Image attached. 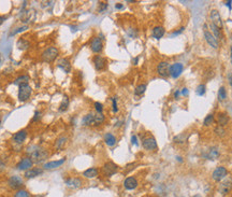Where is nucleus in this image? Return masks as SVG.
Listing matches in <instances>:
<instances>
[{
	"mask_svg": "<svg viewBox=\"0 0 232 197\" xmlns=\"http://www.w3.org/2000/svg\"><path fill=\"white\" fill-rule=\"evenodd\" d=\"M26 152L29 155V158L33 161V163H42L48 156V151L38 146H29L27 148Z\"/></svg>",
	"mask_w": 232,
	"mask_h": 197,
	"instance_id": "nucleus-1",
	"label": "nucleus"
},
{
	"mask_svg": "<svg viewBox=\"0 0 232 197\" xmlns=\"http://www.w3.org/2000/svg\"><path fill=\"white\" fill-rule=\"evenodd\" d=\"M58 55H59L58 49L55 48V46H50V48H48L42 53V60L48 64L53 63L58 57Z\"/></svg>",
	"mask_w": 232,
	"mask_h": 197,
	"instance_id": "nucleus-2",
	"label": "nucleus"
},
{
	"mask_svg": "<svg viewBox=\"0 0 232 197\" xmlns=\"http://www.w3.org/2000/svg\"><path fill=\"white\" fill-rule=\"evenodd\" d=\"M31 93H33V88L31 86L26 83V84L19 85L18 88V100L19 101H26L30 98Z\"/></svg>",
	"mask_w": 232,
	"mask_h": 197,
	"instance_id": "nucleus-3",
	"label": "nucleus"
},
{
	"mask_svg": "<svg viewBox=\"0 0 232 197\" xmlns=\"http://www.w3.org/2000/svg\"><path fill=\"white\" fill-rule=\"evenodd\" d=\"M203 34H204V38H205L206 42L209 44V45L212 46L213 49H218L219 48V44H218V41L216 40V38L213 36V34L211 33L209 30H207V25L206 24H204V30H203Z\"/></svg>",
	"mask_w": 232,
	"mask_h": 197,
	"instance_id": "nucleus-4",
	"label": "nucleus"
},
{
	"mask_svg": "<svg viewBox=\"0 0 232 197\" xmlns=\"http://www.w3.org/2000/svg\"><path fill=\"white\" fill-rule=\"evenodd\" d=\"M157 73L161 78H167L170 75V65L168 61H160L157 66Z\"/></svg>",
	"mask_w": 232,
	"mask_h": 197,
	"instance_id": "nucleus-5",
	"label": "nucleus"
},
{
	"mask_svg": "<svg viewBox=\"0 0 232 197\" xmlns=\"http://www.w3.org/2000/svg\"><path fill=\"white\" fill-rule=\"evenodd\" d=\"M102 170H103V174H104L105 176L111 177L117 172L118 166L115 163H113V162H108V163H105L104 165H103Z\"/></svg>",
	"mask_w": 232,
	"mask_h": 197,
	"instance_id": "nucleus-6",
	"label": "nucleus"
},
{
	"mask_svg": "<svg viewBox=\"0 0 232 197\" xmlns=\"http://www.w3.org/2000/svg\"><path fill=\"white\" fill-rule=\"evenodd\" d=\"M226 176H227V169L223 166L217 167L215 170L213 171V174H212V178L216 182H220L221 180H224L226 178Z\"/></svg>",
	"mask_w": 232,
	"mask_h": 197,
	"instance_id": "nucleus-7",
	"label": "nucleus"
},
{
	"mask_svg": "<svg viewBox=\"0 0 232 197\" xmlns=\"http://www.w3.org/2000/svg\"><path fill=\"white\" fill-rule=\"evenodd\" d=\"M142 146L147 151H155V150H157V141L154 137H147L143 139Z\"/></svg>",
	"mask_w": 232,
	"mask_h": 197,
	"instance_id": "nucleus-8",
	"label": "nucleus"
},
{
	"mask_svg": "<svg viewBox=\"0 0 232 197\" xmlns=\"http://www.w3.org/2000/svg\"><path fill=\"white\" fill-rule=\"evenodd\" d=\"M209 17H211L212 19V24H214L217 28L221 29L223 28V21H221V17H220V14H219V12L217 11V10H212L211 13H209Z\"/></svg>",
	"mask_w": 232,
	"mask_h": 197,
	"instance_id": "nucleus-9",
	"label": "nucleus"
},
{
	"mask_svg": "<svg viewBox=\"0 0 232 197\" xmlns=\"http://www.w3.org/2000/svg\"><path fill=\"white\" fill-rule=\"evenodd\" d=\"M90 50L93 53L98 54L103 50V42L99 37H95L90 42Z\"/></svg>",
	"mask_w": 232,
	"mask_h": 197,
	"instance_id": "nucleus-10",
	"label": "nucleus"
},
{
	"mask_svg": "<svg viewBox=\"0 0 232 197\" xmlns=\"http://www.w3.org/2000/svg\"><path fill=\"white\" fill-rule=\"evenodd\" d=\"M8 184H9V186L11 189H21L22 186L24 185V181H23V179H22L21 177H18V176H12L11 178L9 179Z\"/></svg>",
	"mask_w": 232,
	"mask_h": 197,
	"instance_id": "nucleus-11",
	"label": "nucleus"
},
{
	"mask_svg": "<svg viewBox=\"0 0 232 197\" xmlns=\"http://www.w3.org/2000/svg\"><path fill=\"white\" fill-rule=\"evenodd\" d=\"M93 66H95L96 70H98V71L103 70V69L105 68V66H107V60L101 55H96L95 57H93Z\"/></svg>",
	"mask_w": 232,
	"mask_h": 197,
	"instance_id": "nucleus-12",
	"label": "nucleus"
},
{
	"mask_svg": "<svg viewBox=\"0 0 232 197\" xmlns=\"http://www.w3.org/2000/svg\"><path fill=\"white\" fill-rule=\"evenodd\" d=\"M183 69H184V67H183V65L181 63L173 64L172 66H170V75H171L173 79L179 78V75H182Z\"/></svg>",
	"mask_w": 232,
	"mask_h": 197,
	"instance_id": "nucleus-13",
	"label": "nucleus"
},
{
	"mask_svg": "<svg viewBox=\"0 0 232 197\" xmlns=\"http://www.w3.org/2000/svg\"><path fill=\"white\" fill-rule=\"evenodd\" d=\"M56 66H57L58 68H60L61 70H63V72H66V73H69L71 71L70 60H67V58H60V60H58Z\"/></svg>",
	"mask_w": 232,
	"mask_h": 197,
	"instance_id": "nucleus-14",
	"label": "nucleus"
},
{
	"mask_svg": "<svg viewBox=\"0 0 232 197\" xmlns=\"http://www.w3.org/2000/svg\"><path fill=\"white\" fill-rule=\"evenodd\" d=\"M33 161L29 157H24L22 161L17 164V169L18 170H28V169L33 168Z\"/></svg>",
	"mask_w": 232,
	"mask_h": 197,
	"instance_id": "nucleus-15",
	"label": "nucleus"
},
{
	"mask_svg": "<svg viewBox=\"0 0 232 197\" xmlns=\"http://www.w3.org/2000/svg\"><path fill=\"white\" fill-rule=\"evenodd\" d=\"M42 172H43V169L39 168V167H34V168H30L28 170H26L24 176L27 179H31V178H36L38 176H41Z\"/></svg>",
	"mask_w": 232,
	"mask_h": 197,
	"instance_id": "nucleus-16",
	"label": "nucleus"
},
{
	"mask_svg": "<svg viewBox=\"0 0 232 197\" xmlns=\"http://www.w3.org/2000/svg\"><path fill=\"white\" fill-rule=\"evenodd\" d=\"M65 183L70 189H78L82 185V180L80 178H68L66 179Z\"/></svg>",
	"mask_w": 232,
	"mask_h": 197,
	"instance_id": "nucleus-17",
	"label": "nucleus"
},
{
	"mask_svg": "<svg viewBox=\"0 0 232 197\" xmlns=\"http://www.w3.org/2000/svg\"><path fill=\"white\" fill-rule=\"evenodd\" d=\"M138 186V180L134 177H128L124 181V188L126 189H134Z\"/></svg>",
	"mask_w": 232,
	"mask_h": 197,
	"instance_id": "nucleus-18",
	"label": "nucleus"
},
{
	"mask_svg": "<svg viewBox=\"0 0 232 197\" xmlns=\"http://www.w3.org/2000/svg\"><path fill=\"white\" fill-rule=\"evenodd\" d=\"M26 138H27V132L25 129H22V130H19V132H17L13 136V141L15 142V143L21 144L25 141Z\"/></svg>",
	"mask_w": 232,
	"mask_h": 197,
	"instance_id": "nucleus-19",
	"label": "nucleus"
},
{
	"mask_svg": "<svg viewBox=\"0 0 232 197\" xmlns=\"http://www.w3.org/2000/svg\"><path fill=\"white\" fill-rule=\"evenodd\" d=\"M232 189V180L231 179H228V180L224 181L223 183L220 184V186H219V192H220L223 195H226V194H228L229 192L231 191Z\"/></svg>",
	"mask_w": 232,
	"mask_h": 197,
	"instance_id": "nucleus-20",
	"label": "nucleus"
},
{
	"mask_svg": "<svg viewBox=\"0 0 232 197\" xmlns=\"http://www.w3.org/2000/svg\"><path fill=\"white\" fill-rule=\"evenodd\" d=\"M229 120L230 119H229L228 114L224 112H220L217 115V123H218V126H221V127L226 126L229 123Z\"/></svg>",
	"mask_w": 232,
	"mask_h": 197,
	"instance_id": "nucleus-21",
	"label": "nucleus"
},
{
	"mask_svg": "<svg viewBox=\"0 0 232 197\" xmlns=\"http://www.w3.org/2000/svg\"><path fill=\"white\" fill-rule=\"evenodd\" d=\"M66 162V158H61L59 159V161H52V162H48V163H46L44 165V169H55V168H58V167H60L61 165Z\"/></svg>",
	"mask_w": 232,
	"mask_h": 197,
	"instance_id": "nucleus-22",
	"label": "nucleus"
},
{
	"mask_svg": "<svg viewBox=\"0 0 232 197\" xmlns=\"http://www.w3.org/2000/svg\"><path fill=\"white\" fill-rule=\"evenodd\" d=\"M82 124L84 126H91L95 125V113H88L87 115L83 117Z\"/></svg>",
	"mask_w": 232,
	"mask_h": 197,
	"instance_id": "nucleus-23",
	"label": "nucleus"
},
{
	"mask_svg": "<svg viewBox=\"0 0 232 197\" xmlns=\"http://www.w3.org/2000/svg\"><path fill=\"white\" fill-rule=\"evenodd\" d=\"M67 141H68V138L65 136H60L59 138H57V140L55 141V144H54V148L55 150H63L65 148Z\"/></svg>",
	"mask_w": 232,
	"mask_h": 197,
	"instance_id": "nucleus-24",
	"label": "nucleus"
},
{
	"mask_svg": "<svg viewBox=\"0 0 232 197\" xmlns=\"http://www.w3.org/2000/svg\"><path fill=\"white\" fill-rule=\"evenodd\" d=\"M164 33H166V30H164V27L156 26L153 29V37H154L155 39H157V40H159V39H161L162 37L164 36Z\"/></svg>",
	"mask_w": 232,
	"mask_h": 197,
	"instance_id": "nucleus-25",
	"label": "nucleus"
},
{
	"mask_svg": "<svg viewBox=\"0 0 232 197\" xmlns=\"http://www.w3.org/2000/svg\"><path fill=\"white\" fill-rule=\"evenodd\" d=\"M83 176L87 179H93L96 178L98 176V169L97 168H88L87 170H85L83 172Z\"/></svg>",
	"mask_w": 232,
	"mask_h": 197,
	"instance_id": "nucleus-26",
	"label": "nucleus"
},
{
	"mask_svg": "<svg viewBox=\"0 0 232 197\" xmlns=\"http://www.w3.org/2000/svg\"><path fill=\"white\" fill-rule=\"evenodd\" d=\"M104 141L108 147H113V146H115V143H116V138L113 134L108 132V134L104 135Z\"/></svg>",
	"mask_w": 232,
	"mask_h": 197,
	"instance_id": "nucleus-27",
	"label": "nucleus"
},
{
	"mask_svg": "<svg viewBox=\"0 0 232 197\" xmlns=\"http://www.w3.org/2000/svg\"><path fill=\"white\" fill-rule=\"evenodd\" d=\"M29 46H30V43H29V41H27L26 39L21 38L18 41H17V48H18L19 50L25 51L29 48Z\"/></svg>",
	"mask_w": 232,
	"mask_h": 197,
	"instance_id": "nucleus-28",
	"label": "nucleus"
},
{
	"mask_svg": "<svg viewBox=\"0 0 232 197\" xmlns=\"http://www.w3.org/2000/svg\"><path fill=\"white\" fill-rule=\"evenodd\" d=\"M219 156V151L216 147H213L209 150V153H207V157L209 159H216Z\"/></svg>",
	"mask_w": 232,
	"mask_h": 197,
	"instance_id": "nucleus-29",
	"label": "nucleus"
},
{
	"mask_svg": "<svg viewBox=\"0 0 232 197\" xmlns=\"http://www.w3.org/2000/svg\"><path fill=\"white\" fill-rule=\"evenodd\" d=\"M68 106H69V98L67 97V96H65L63 99V101H61L60 106H59L58 110L59 112H65L67 111V109H68Z\"/></svg>",
	"mask_w": 232,
	"mask_h": 197,
	"instance_id": "nucleus-30",
	"label": "nucleus"
},
{
	"mask_svg": "<svg viewBox=\"0 0 232 197\" xmlns=\"http://www.w3.org/2000/svg\"><path fill=\"white\" fill-rule=\"evenodd\" d=\"M211 29H212V31H213V36L215 37L216 38V40L218 41V40H221V33H220V29L219 28H217V27L214 25V24H211Z\"/></svg>",
	"mask_w": 232,
	"mask_h": 197,
	"instance_id": "nucleus-31",
	"label": "nucleus"
},
{
	"mask_svg": "<svg viewBox=\"0 0 232 197\" xmlns=\"http://www.w3.org/2000/svg\"><path fill=\"white\" fill-rule=\"evenodd\" d=\"M28 81H29L28 75H21V77H18L15 81H14V84L19 86L22 84H26V83H28Z\"/></svg>",
	"mask_w": 232,
	"mask_h": 197,
	"instance_id": "nucleus-32",
	"label": "nucleus"
},
{
	"mask_svg": "<svg viewBox=\"0 0 232 197\" xmlns=\"http://www.w3.org/2000/svg\"><path fill=\"white\" fill-rule=\"evenodd\" d=\"M187 139V135L186 134H181V135H177V136H175L173 138V142L174 143H184L185 141H186Z\"/></svg>",
	"mask_w": 232,
	"mask_h": 197,
	"instance_id": "nucleus-33",
	"label": "nucleus"
},
{
	"mask_svg": "<svg viewBox=\"0 0 232 197\" xmlns=\"http://www.w3.org/2000/svg\"><path fill=\"white\" fill-rule=\"evenodd\" d=\"M105 117L103 113H95V125H100L104 122Z\"/></svg>",
	"mask_w": 232,
	"mask_h": 197,
	"instance_id": "nucleus-34",
	"label": "nucleus"
},
{
	"mask_svg": "<svg viewBox=\"0 0 232 197\" xmlns=\"http://www.w3.org/2000/svg\"><path fill=\"white\" fill-rule=\"evenodd\" d=\"M145 91H146V84H140L135 87L134 94L137 96H141L142 94H144Z\"/></svg>",
	"mask_w": 232,
	"mask_h": 197,
	"instance_id": "nucleus-35",
	"label": "nucleus"
},
{
	"mask_svg": "<svg viewBox=\"0 0 232 197\" xmlns=\"http://www.w3.org/2000/svg\"><path fill=\"white\" fill-rule=\"evenodd\" d=\"M227 98V91L224 86H221L218 90V99L219 100H224Z\"/></svg>",
	"mask_w": 232,
	"mask_h": 197,
	"instance_id": "nucleus-36",
	"label": "nucleus"
},
{
	"mask_svg": "<svg viewBox=\"0 0 232 197\" xmlns=\"http://www.w3.org/2000/svg\"><path fill=\"white\" fill-rule=\"evenodd\" d=\"M213 122H214V115L213 114H209L205 119H204L203 124H204V126H209V125L213 124Z\"/></svg>",
	"mask_w": 232,
	"mask_h": 197,
	"instance_id": "nucleus-37",
	"label": "nucleus"
},
{
	"mask_svg": "<svg viewBox=\"0 0 232 197\" xmlns=\"http://www.w3.org/2000/svg\"><path fill=\"white\" fill-rule=\"evenodd\" d=\"M14 197H30V194L26 189H18L15 193V196Z\"/></svg>",
	"mask_w": 232,
	"mask_h": 197,
	"instance_id": "nucleus-38",
	"label": "nucleus"
},
{
	"mask_svg": "<svg viewBox=\"0 0 232 197\" xmlns=\"http://www.w3.org/2000/svg\"><path fill=\"white\" fill-rule=\"evenodd\" d=\"M205 88H206V86L204 85V84H200L198 87H197V91H196V93L198 94L199 96H203L204 94H205Z\"/></svg>",
	"mask_w": 232,
	"mask_h": 197,
	"instance_id": "nucleus-39",
	"label": "nucleus"
},
{
	"mask_svg": "<svg viewBox=\"0 0 232 197\" xmlns=\"http://www.w3.org/2000/svg\"><path fill=\"white\" fill-rule=\"evenodd\" d=\"M214 132H215V134L217 135V136H219V137H224V127H221V126H217L215 129H214Z\"/></svg>",
	"mask_w": 232,
	"mask_h": 197,
	"instance_id": "nucleus-40",
	"label": "nucleus"
},
{
	"mask_svg": "<svg viewBox=\"0 0 232 197\" xmlns=\"http://www.w3.org/2000/svg\"><path fill=\"white\" fill-rule=\"evenodd\" d=\"M26 29H28V26H22V27H19V28H17L16 30L12 31V33H11V34H10V36H14V34H16L23 33V31H25Z\"/></svg>",
	"mask_w": 232,
	"mask_h": 197,
	"instance_id": "nucleus-41",
	"label": "nucleus"
},
{
	"mask_svg": "<svg viewBox=\"0 0 232 197\" xmlns=\"http://www.w3.org/2000/svg\"><path fill=\"white\" fill-rule=\"evenodd\" d=\"M95 109H96V111H97V113H102V111H103V106H102V103H100V102H95Z\"/></svg>",
	"mask_w": 232,
	"mask_h": 197,
	"instance_id": "nucleus-42",
	"label": "nucleus"
},
{
	"mask_svg": "<svg viewBox=\"0 0 232 197\" xmlns=\"http://www.w3.org/2000/svg\"><path fill=\"white\" fill-rule=\"evenodd\" d=\"M41 117H42V113L40 111H36L34 112V117H33V122H37V121H39L41 119Z\"/></svg>",
	"mask_w": 232,
	"mask_h": 197,
	"instance_id": "nucleus-43",
	"label": "nucleus"
},
{
	"mask_svg": "<svg viewBox=\"0 0 232 197\" xmlns=\"http://www.w3.org/2000/svg\"><path fill=\"white\" fill-rule=\"evenodd\" d=\"M112 102H113V112H117L118 109H117V102H116V98L113 97L112 98Z\"/></svg>",
	"mask_w": 232,
	"mask_h": 197,
	"instance_id": "nucleus-44",
	"label": "nucleus"
},
{
	"mask_svg": "<svg viewBox=\"0 0 232 197\" xmlns=\"http://www.w3.org/2000/svg\"><path fill=\"white\" fill-rule=\"evenodd\" d=\"M107 8H108V3H107V2H101V3H100V8H99V12H103Z\"/></svg>",
	"mask_w": 232,
	"mask_h": 197,
	"instance_id": "nucleus-45",
	"label": "nucleus"
},
{
	"mask_svg": "<svg viewBox=\"0 0 232 197\" xmlns=\"http://www.w3.org/2000/svg\"><path fill=\"white\" fill-rule=\"evenodd\" d=\"M184 30H185V28H184V27H181V28H179V30H176V31H174V33H172V34H171V37H172V36H177V34H182Z\"/></svg>",
	"mask_w": 232,
	"mask_h": 197,
	"instance_id": "nucleus-46",
	"label": "nucleus"
},
{
	"mask_svg": "<svg viewBox=\"0 0 232 197\" xmlns=\"http://www.w3.org/2000/svg\"><path fill=\"white\" fill-rule=\"evenodd\" d=\"M131 142H132V144H135V146H137V144H138V138H137V136H134V135H133V136L131 137Z\"/></svg>",
	"mask_w": 232,
	"mask_h": 197,
	"instance_id": "nucleus-47",
	"label": "nucleus"
},
{
	"mask_svg": "<svg viewBox=\"0 0 232 197\" xmlns=\"http://www.w3.org/2000/svg\"><path fill=\"white\" fill-rule=\"evenodd\" d=\"M224 4H226V6L228 7L229 10H231V9H232V0H229V1H226V3H224Z\"/></svg>",
	"mask_w": 232,
	"mask_h": 197,
	"instance_id": "nucleus-48",
	"label": "nucleus"
},
{
	"mask_svg": "<svg viewBox=\"0 0 232 197\" xmlns=\"http://www.w3.org/2000/svg\"><path fill=\"white\" fill-rule=\"evenodd\" d=\"M181 94H182V96H187L188 95V90H187V88H183Z\"/></svg>",
	"mask_w": 232,
	"mask_h": 197,
	"instance_id": "nucleus-49",
	"label": "nucleus"
},
{
	"mask_svg": "<svg viewBox=\"0 0 232 197\" xmlns=\"http://www.w3.org/2000/svg\"><path fill=\"white\" fill-rule=\"evenodd\" d=\"M179 94H181V93H179V90L175 91V93H174V98H175V99H179Z\"/></svg>",
	"mask_w": 232,
	"mask_h": 197,
	"instance_id": "nucleus-50",
	"label": "nucleus"
},
{
	"mask_svg": "<svg viewBox=\"0 0 232 197\" xmlns=\"http://www.w3.org/2000/svg\"><path fill=\"white\" fill-rule=\"evenodd\" d=\"M228 79H229V82H230V85L232 86V75L231 73H229L228 75Z\"/></svg>",
	"mask_w": 232,
	"mask_h": 197,
	"instance_id": "nucleus-51",
	"label": "nucleus"
},
{
	"mask_svg": "<svg viewBox=\"0 0 232 197\" xmlns=\"http://www.w3.org/2000/svg\"><path fill=\"white\" fill-rule=\"evenodd\" d=\"M4 19H6V16H0V25H1V24L3 23Z\"/></svg>",
	"mask_w": 232,
	"mask_h": 197,
	"instance_id": "nucleus-52",
	"label": "nucleus"
},
{
	"mask_svg": "<svg viewBox=\"0 0 232 197\" xmlns=\"http://www.w3.org/2000/svg\"><path fill=\"white\" fill-rule=\"evenodd\" d=\"M116 9H123V4H116Z\"/></svg>",
	"mask_w": 232,
	"mask_h": 197,
	"instance_id": "nucleus-53",
	"label": "nucleus"
},
{
	"mask_svg": "<svg viewBox=\"0 0 232 197\" xmlns=\"http://www.w3.org/2000/svg\"><path fill=\"white\" fill-rule=\"evenodd\" d=\"M176 158H177V161H179V162H183V158H182L181 156H177Z\"/></svg>",
	"mask_w": 232,
	"mask_h": 197,
	"instance_id": "nucleus-54",
	"label": "nucleus"
},
{
	"mask_svg": "<svg viewBox=\"0 0 232 197\" xmlns=\"http://www.w3.org/2000/svg\"><path fill=\"white\" fill-rule=\"evenodd\" d=\"M230 54H231V56H230V57H231V64H232V46L230 48Z\"/></svg>",
	"mask_w": 232,
	"mask_h": 197,
	"instance_id": "nucleus-55",
	"label": "nucleus"
},
{
	"mask_svg": "<svg viewBox=\"0 0 232 197\" xmlns=\"http://www.w3.org/2000/svg\"><path fill=\"white\" fill-rule=\"evenodd\" d=\"M33 197H44V196H42V195H36V196H33Z\"/></svg>",
	"mask_w": 232,
	"mask_h": 197,
	"instance_id": "nucleus-56",
	"label": "nucleus"
},
{
	"mask_svg": "<svg viewBox=\"0 0 232 197\" xmlns=\"http://www.w3.org/2000/svg\"><path fill=\"white\" fill-rule=\"evenodd\" d=\"M192 197H201L200 195H194V196H192Z\"/></svg>",
	"mask_w": 232,
	"mask_h": 197,
	"instance_id": "nucleus-57",
	"label": "nucleus"
},
{
	"mask_svg": "<svg viewBox=\"0 0 232 197\" xmlns=\"http://www.w3.org/2000/svg\"><path fill=\"white\" fill-rule=\"evenodd\" d=\"M231 39H232V34H231Z\"/></svg>",
	"mask_w": 232,
	"mask_h": 197,
	"instance_id": "nucleus-58",
	"label": "nucleus"
}]
</instances>
